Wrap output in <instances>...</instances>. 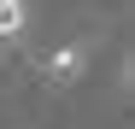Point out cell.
I'll list each match as a JSON object with an SVG mask.
<instances>
[{
    "label": "cell",
    "mask_w": 135,
    "mask_h": 129,
    "mask_svg": "<svg viewBox=\"0 0 135 129\" xmlns=\"http://www.w3.org/2000/svg\"><path fill=\"white\" fill-rule=\"evenodd\" d=\"M82 59H88V47H59L47 59V82H76L82 76Z\"/></svg>",
    "instance_id": "1"
},
{
    "label": "cell",
    "mask_w": 135,
    "mask_h": 129,
    "mask_svg": "<svg viewBox=\"0 0 135 129\" xmlns=\"http://www.w3.org/2000/svg\"><path fill=\"white\" fill-rule=\"evenodd\" d=\"M24 24H30V6H24V0H0V41H18Z\"/></svg>",
    "instance_id": "2"
}]
</instances>
